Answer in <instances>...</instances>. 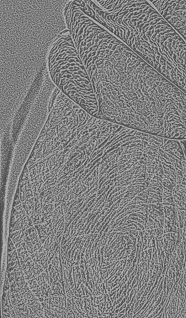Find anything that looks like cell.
Returning <instances> with one entry per match:
<instances>
[{"mask_svg": "<svg viewBox=\"0 0 186 318\" xmlns=\"http://www.w3.org/2000/svg\"><path fill=\"white\" fill-rule=\"evenodd\" d=\"M183 93L143 60L128 66L114 78L108 100L113 122L158 136L178 116Z\"/></svg>", "mask_w": 186, "mask_h": 318, "instance_id": "6da1fadb", "label": "cell"}, {"mask_svg": "<svg viewBox=\"0 0 186 318\" xmlns=\"http://www.w3.org/2000/svg\"><path fill=\"white\" fill-rule=\"evenodd\" d=\"M1 103L20 109L34 106L50 96L49 76L25 72L0 77Z\"/></svg>", "mask_w": 186, "mask_h": 318, "instance_id": "7a4b0ae2", "label": "cell"}]
</instances>
